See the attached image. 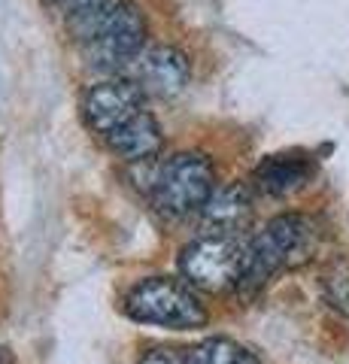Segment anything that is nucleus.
Listing matches in <instances>:
<instances>
[{
	"label": "nucleus",
	"instance_id": "obj_13",
	"mask_svg": "<svg viewBox=\"0 0 349 364\" xmlns=\"http://www.w3.org/2000/svg\"><path fill=\"white\" fill-rule=\"evenodd\" d=\"M140 364H188V349H149L140 358Z\"/></svg>",
	"mask_w": 349,
	"mask_h": 364
},
{
	"label": "nucleus",
	"instance_id": "obj_9",
	"mask_svg": "<svg viewBox=\"0 0 349 364\" xmlns=\"http://www.w3.org/2000/svg\"><path fill=\"white\" fill-rule=\"evenodd\" d=\"M316 173V164L301 152L270 155L255 167V186L270 198H289L301 191Z\"/></svg>",
	"mask_w": 349,
	"mask_h": 364
},
{
	"label": "nucleus",
	"instance_id": "obj_12",
	"mask_svg": "<svg viewBox=\"0 0 349 364\" xmlns=\"http://www.w3.org/2000/svg\"><path fill=\"white\" fill-rule=\"evenodd\" d=\"M325 298L334 310L349 316V267L337 264L328 277H325Z\"/></svg>",
	"mask_w": 349,
	"mask_h": 364
},
{
	"label": "nucleus",
	"instance_id": "obj_1",
	"mask_svg": "<svg viewBox=\"0 0 349 364\" xmlns=\"http://www.w3.org/2000/svg\"><path fill=\"white\" fill-rule=\"evenodd\" d=\"M70 31L82 46L88 64L112 73L125 70L146 43L143 13L128 0H104L85 13L70 16Z\"/></svg>",
	"mask_w": 349,
	"mask_h": 364
},
{
	"label": "nucleus",
	"instance_id": "obj_11",
	"mask_svg": "<svg viewBox=\"0 0 349 364\" xmlns=\"http://www.w3.org/2000/svg\"><path fill=\"white\" fill-rule=\"evenodd\" d=\"M188 364H258V358L234 340L213 337L198 343L195 349H188Z\"/></svg>",
	"mask_w": 349,
	"mask_h": 364
},
{
	"label": "nucleus",
	"instance_id": "obj_5",
	"mask_svg": "<svg viewBox=\"0 0 349 364\" xmlns=\"http://www.w3.org/2000/svg\"><path fill=\"white\" fill-rule=\"evenodd\" d=\"M179 270L188 286L200 291H231L240 289L246 270V243L237 237H213L204 234L200 240L188 243L179 255Z\"/></svg>",
	"mask_w": 349,
	"mask_h": 364
},
{
	"label": "nucleus",
	"instance_id": "obj_14",
	"mask_svg": "<svg viewBox=\"0 0 349 364\" xmlns=\"http://www.w3.org/2000/svg\"><path fill=\"white\" fill-rule=\"evenodd\" d=\"M55 9H61L67 16H76V13H85V9H92L97 4H104V0H49Z\"/></svg>",
	"mask_w": 349,
	"mask_h": 364
},
{
	"label": "nucleus",
	"instance_id": "obj_15",
	"mask_svg": "<svg viewBox=\"0 0 349 364\" xmlns=\"http://www.w3.org/2000/svg\"><path fill=\"white\" fill-rule=\"evenodd\" d=\"M0 364H13V358H9L6 349H0Z\"/></svg>",
	"mask_w": 349,
	"mask_h": 364
},
{
	"label": "nucleus",
	"instance_id": "obj_3",
	"mask_svg": "<svg viewBox=\"0 0 349 364\" xmlns=\"http://www.w3.org/2000/svg\"><path fill=\"white\" fill-rule=\"evenodd\" d=\"M125 313L140 325L167 328V331H195L207 325V310L198 294L188 289V282L171 277L137 282L125 298Z\"/></svg>",
	"mask_w": 349,
	"mask_h": 364
},
{
	"label": "nucleus",
	"instance_id": "obj_6",
	"mask_svg": "<svg viewBox=\"0 0 349 364\" xmlns=\"http://www.w3.org/2000/svg\"><path fill=\"white\" fill-rule=\"evenodd\" d=\"M143 107V88L134 85L131 79H107L85 91L82 112L85 122L104 136L116 134L122 124H128L134 116H140Z\"/></svg>",
	"mask_w": 349,
	"mask_h": 364
},
{
	"label": "nucleus",
	"instance_id": "obj_10",
	"mask_svg": "<svg viewBox=\"0 0 349 364\" xmlns=\"http://www.w3.org/2000/svg\"><path fill=\"white\" fill-rule=\"evenodd\" d=\"M107 143L112 152H119L122 158H128V161H146V158H152L161 149L159 122L143 109L140 116H134L128 124H122L116 134H109Z\"/></svg>",
	"mask_w": 349,
	"mask_h": 364
},
{
	"label": "nucleus",
	"instance_id": "obj_2",
	"mask_svg": "<svg viewBox=\"0 0 349 364\" xmlns=\"http://www.w3.org/2000/svg\"><path fill=\"white\" fill-rule=\"evenodd\" d=\"M319 249V228L307 215L289 213L270 219L255 237L246 240V270L240 289H262L279 270L304 267Z\"/></svg>",
	"mask_w": 349,
	"mask_h": 364
},
{
	"label": "nucleus",
	"instance_id": "obj_8",
	"mask_svg": "<svg viewBox=\"0 0 349 364\" xmlns=\"http://www.w3.org/2000/svg\"><path fill=\"white\" fill-rule=\"evenodd\" d=\"M252 222V200L243 186H225L200 210V228L213 237H240Z\"/></svg>",
	"mask_w": 349,
	"mask_h": 364
},
{
	"label": "nucleus",
	"instance_id": "obj_7",
	"mask_svg": "<svg viewBox=\"0 0 349 364\" xmlns=\"http://www.w3.org/2000/svg\"><path fill=\"white\" fill-rule=\"evenodd\" d=\"M122 73L140 85L143 95L173 97L188 82V58L173 46H143Z\"/></svg>",
	"mask_w": 349,
	"mask_h": 364
},
{
	"label": "nucleus",
	"instance_id": "obj_4",
	"mask_svg": "<svg viewBox=\"0 0 349 364\" xmlns=\"http://www.w3.org/2000/svg\"><path fill=\"white\" fill-rule=\"evenodd\" d=\"M213 164L198 152H179L159 167L152 179V203L171 219H188L204 210V203L216 191Z\"/></svg>",
	"mask_w": 349,
	"mask_h": 364
}]
</instances>
